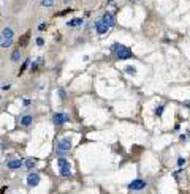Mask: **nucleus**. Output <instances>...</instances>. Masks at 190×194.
Segmentation results:
<instances>
[{
	"label": "nucleus",
	"mask_w": 190,
	"mask_h": 194,
	"mask_svg": "<svg viewBox=\"0 0 190 194\" xmlns=\"http://www.w3.org/2000/svg\"><path fill=\"white\" fill-rule=\"evenodd\" d=\"M70 148H71V139L70 137H62L59 144H57V155H59L60 158H64L65 155L70 152Z\"/></svg>",
	"instance_id": "2"
},
{
	"label": "nucleus",
	"mask_w": 190,
	"mask_h": 194,
	"mask_svg": "<svg viewBox=\"0 0 190 194\" xmlns=\"http://www.w3.org/2000/svg\"><path fill=\"white\" fill-rule=\"evenodd\" d=\"M29 38H30V33H29V32H27L25 35H22L21 40H19V43H18V48L21 49V48H24V46H27V43H29Z\"/></svg>",
	"instance_id": "12"
},
{
	"label": "nucleus",
	"mask_w": 190,
	"mask_h": 194,
	"mask_svg": "<svg viewBox=\"0 0 190 194\" xmlns=\"http://www.w3.org/2000/svg\"><path fill=\"white\" fill-rule=\"evenodd\" d=\"M0 41H2V35H0Z\"/></svg>",
	"instance_id": "29"
},
{
	"label": "nucleus",
	"mask_w": 190,
	"mask_h": 194,
	"mask_svg": "<svg viewBox=\"0 0 190 194\" xmlns=\"http://www.w3.org/2000/svg\"><path fill=\"white\" fill-rule=\"evenodd\" d=\"M52 122L56 123L57 126H60V125H64V123L70 122V115H68V114H65V112H57V114H54Z\"/></svg>",
	"instance_id": "4"
},
{
	"label": "nucleus",
	"mask_w": 190,
	"mask_h": 194,
	"mask_svg": "<svg viewBox=\"0 0 190 194\" xmlns=\"http://www.w3.org/2000/svg\"><path fill=\"white\" fill-rule=\"evenodd\" d=\"M95 30H97V33H100V35H105L108 32V27L103 24L102 22V19H100V21H97L95 22Z\"/></svg>",
	"instance_id": "9"
},
{
	"label": "nucleus",
	"mask_w": 190,
	"mask_h": 194,
	"mask_svg": "<svg viewBox=\"0 0 190 194\" xmlns=\"http://www.w3.org/2000/svg\"><path fill=\"white\" fill-rule=\"evenodd\" d=\"M33 122V117L32 115H24V117L21 118V126H30Z\"/></svg>",
	"instance_id": "14"
},
{
	"label": "nucleus",
	"mask_w": 190,
	"mask_h": 194,
	"mask_svg": "<svg viewBox=\"0 0 190 194\" xmlns=\"http://www.w3.org/2000/svg\"><path fill=\"white\" fill-rule=\"evenodd\" d=\"M125 71L129 73V74H135V73H136V69H135V67H125Z\"/></svg>",
	"instance_id": "20"
},
{
	"label": "nucleus",
	"mask_w": 190,
	"mask_h": 194,
	"mask_svg": "<svg viewBox=\"0 0 190 194\" xmlns=\"http://www.w3.org/2000/svg\"><path fill=\"white\" fill-rule=\"evenodd\" d=\"M59 95H60V98H65V92H64V90H60Z\"/></svg>",
	"instance_id": "27"
},
{
	"label": "nucleus",
	"mask_w": 190,
	"mask_h": 194,
	"mask_svg": "<svg viewBox=\"0 0 190 194\" xmlns=\"http://www.w3.org/2000/svg\"><path fill=\"white\" fill-rule=\"evenodd\" d=\"M24 166H25L27 169H32V167H35V166H37V160H33V158H29V160L24 161Z\"/></svg>",
	"instance_id": "16"
},
{
	"label": "nucleus",
	"mask_w": 190,
	"mask_h": 194,
	"mask_svg": "<svg viewBox=\"0 0 190 194\" xmlns=\"http://www.w3.org/2000/svg\"><path fill=\"white\" fill-rule=\"evenodd\" d=\"M162 112H163V106H158L157 109H155V114L157 115H162Z\"/></svg>",
	"instance_id": "23"
},
{
	"label": "nucleus",
	"mask_w": 190,
	"mask_h": 194,
	"mask_svg": "<svg viewBox=\"0 0 190 194\" xmlns=\"http://www.w3.org/2000/svg\"><path fill=\"white\" fill-rule=\"evenodd\" d=\"M57 164H59L60 169V175L64 178H70L71 177V169H70V162L65 160V158H59L57 160Z\"/></svg>",
	"instance_id": "3"
},
{
	"label": "nucleus",
	"mask_w": 190,
	"mask_h": 194,
	"mask_svg": "<svg viewBox=\"0 0 190 194\" xmlns=\"http://www.w3.org/2000/svg\"><path fill=\"white\" fill-rule=\"evenodd\" d=\"M30 103H32L30 99H24V103H22V104H24V106H30Z\"/></svg>",
	"instance_id": "26"
},
{
	"label": "nucleus",
	"mask_w": 190,
	"mask_h": 194,
	"mask_svg": "<svg viewBox=\"0 0 190 194\" xmlns=\"http://www.w3.org/2000/svg\"><path fill=\"white\" fill-rule=\"evenodd\" d=\"M70 2V0H64V3H68Z\"/></svg>",
	"instance_id": "28"
},
{
	"label": "nucleus",
	"mask_w": 190,
	"mask_h": 194,
	"mask_svg": "<svg viewBox=\"0 0 190 194\" xmlns=\"http://www.w3.org/2000/svg\"><path fill=\"white\" fill-rule=\"evenodd\" d=\"M146 181L144 180H141V178H136V180H133L131 183L129 185V189L130 191H141V189H144L146 188Z\"/></svg>",
	"instance_id": "5"
},
{
	"label": "nucleus",
	"mask_w": 190,
	"mask_h": 194,
	"mask_svg": "<svg viewBox=\"0 0 190 194\" xmlns=\"http://www.w3.org/2000/svg\"><path fill=\"white\" fill-rule=\"evenodd\" d=\"M40 183V175L38 174H29L27 175V185L29 186H37Z\"/></svg>",
	"instance_id": "8"
},
{
	"label": "nucleus",
	"mask_w": 190,
	"mask_h": 194,
	"mask_svg": "<svg viewBox=\"0 0 190 194\" xmlns=\"http://www.w3.org/2000/svg\"><path fill=\"white\" fill-rule=\"evenodd\" d=\"M46 25H48L46 22H41V24L38 25V30H44V29H46Z\"/></svg>",
	"instance_id": "25"
},
{
	"label": "nucleus",
	"mask_w": 190,
	"mask_h": 194,
	"mask_svg": "<svg viewBox=\"0 0 190 194\" xmlns=\"http://www.w3.org/2000/svg\"><path fill=\"white\" fill-rule=\"evenodd\" d=\"M184 164H185V160H184V158H179V160H177V166H179V167H182Z\"/></svg>",
	"instance_id": "22"
},
{
	"label": "nucleus",
	"mask_w": 190,
	"mask_h": 194,
	"mask_svg": "<svg viewBox=\"0 0 190 194\" xmlns=\"http://www.w3.org/2000/svg\"><path fill=\"white\" fill-rule=\"evenodd\" d=\"M38 68H40V65H38V62H33V63L30 65V73H35V71H38Z\"/></svg>",
	"instance_id": "18"
},
{
	"label": "nucleus",
	"mask_w": 190,
	"mask_h": 194,
	"mask_svg": "<svg viewBox=\"0 0 190 194\" xmlns=\"http://www.w3.org/2000/svg\"><path fill=\"white\" fill-rule=\"evenodd\" d=\"M10 88H11V85H10V84H5V85H2V90H3V92H8Z\"/></svg>",
	"instance_id": "24"
},
{
	"label": "nucleus",
	"mask_w": 190,
	"mask_h": 194,
	"mask_svg": "<svg viewBox=\"0 0 190 194\" xmlns=\"http://www.w3.org/2000/svg\"><path fill=\"white\" fill-rule=\"evenodd\" d=\"M22 166H24V161L22 160H10L6 162V167L11 169V170H18V169H21Z\"/></svg>",
	"instance_id": "7"
},
{
	"label": "nucleus",
	"mask_w": 190,
	"mask_h": 194,
	"mask_svg": "<svg viewBox=\"0 0 190 194\" xmlns=\"http://www.w3.org/2000/svg\"><path fill=\"white\" fill-rule=\"evenodd\" d=\"M54 0H41V6H52Z\"/></svg>",
	"instance_id": "19"
},
{
	"label": "nucleus",
	"mask_w": 190,
	"mask_h": 194,
	"mask_svg": "<svg viewBox=\"0 0 190 194\" xmlns=\"http://www.w3.org/2000/svg\"><path fill=\"white\" fill-rule=\"evenodd\" d=\"M0 35H2V38H13L14 36V32H13V29H11V27H5Z\"/></svg>",
	"instance_id": "13"
},
{
	"label": "nucleus",
	"mask_w": 190,
	"mask_h": 194,
	"mask_svg": "<svg viewBox=\"0 0 190 194\" xmlns=\"http://www.w3.org/2000/svg\"><path fill=\"white\" fill-rule=\"evenodd\" d=\"M83 18H73V19H70V21H68V27H73V29H76V27H81V25H83Z\"/></svg>",
	"instance_id": "10"
},
{
	"label": "nucleus",
	"mask_w": 190,
	"mask_h": 194,
	"mask_svg": "<svg viewBox=\"0 0 190 194\" xmlns=\"http://www.w3.org/2000/svg\"><path fill=\"white\" fill-rule=\"evenodd\" d=\"M0 46H2V48H10V46H13V38H2Z\"/></svg>",
	"instance_id": "15"
},
{
	"label": "nucleus",
	"mask_w": 190,
	"mask_h": 194,
	"mask_svg": "<svg viewBox=\"0 0 190 194\" xmlns=\"http://www.w3.org/2000/svg\"><path fill=\"white\" fill-rule=\"evenodd\" d=\"M22 59V52L19 51V48H16L13 52H11V62H14V63H18L19 60Z\"/></svg>",
	"instance_id": "11"
},
{
	"label": "nucleus",
	"mask_w": 190,
	"mask_h": 194,
	"mask_svg": "<svg viewBox=\"0 0 190 194\" xmlns=\"http://www.w3.org/2000/svg\"><path fill=\"white\" fill-rule=\"evenodd\" d=\"M43 44H44V40H43V38H37V46H40V48H41Z\"/></svg>",
	"instance_id": "21"
},
{
	"label": "nucleus",
	"mask_w": 190,
	"mask_h": 194,
	"mask_svg": "<svg viewBox=\"0 0 190 194\" xmlns=\"http://www.w3.org/2000/svg\"><path fill=\"white\" fill-rule=\"evenodd\" d=\"M112 52H116L117 59H121V60H129L133 57V52L130 51V48L122 46V44H114L112 46Z\"/></svg>",
	"instance_id": "1"
},
{
	"label": "nucleus",
	"mask_w": 190,
	"mask_h": 194,
	"mask_svg": "<svg viewBox=\"0 0 190 194\" xmlns=\"http://www.w3.org/2000/svg\"><path fill=\"white\" fill-rule=\"evenodd\" d=\"M102 22H103V24L108 27V29H109V27H112V25L116 24L114 14H112V13H109V11H106V13L103 14V18H102Z\"/></svg>",
	"instance_id": "6"
},
{
	"label": "nucleus",
	"mask_w": 190,
	"mask_h": 194,
	"mask_svg": "<svg viewBox=\"0 0 190 194\" xmlns=\"http://www.w3.org/2000/svg\"><path fill=\"white\" fill-rule=\"evenodd\" d=\"M29 63H30V60H25V62H24V63H22V67H21V69H19V76H21V74H22V73H24V71H25V69H27V67H29Z\"/></svg>",
	"instance_id": "17"
}]
</instances>
